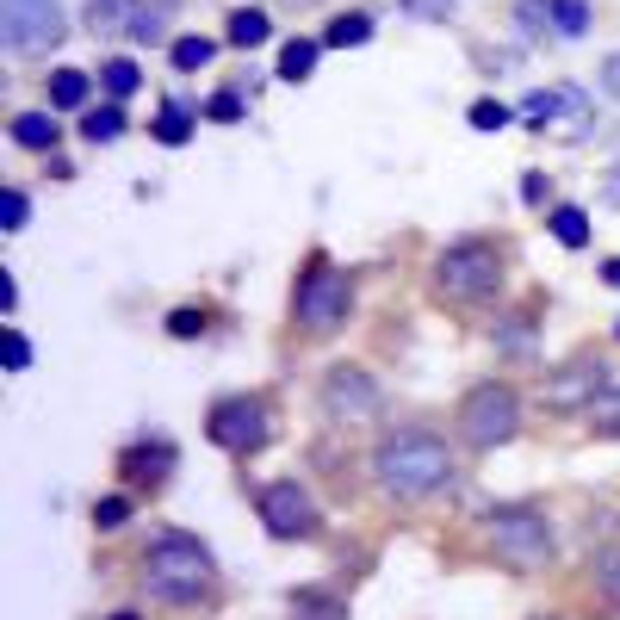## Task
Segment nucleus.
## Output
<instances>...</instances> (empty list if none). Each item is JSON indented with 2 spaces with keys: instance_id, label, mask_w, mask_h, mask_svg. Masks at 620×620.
I'll list each match as a JSON object with an SVG mask.
<instances>
[{
  "instance_id": "nucleus-1",
  "label": "nucleus",
  "mask_w": 620,
  "mask_h": 620,
  "mask_svg": "<svg viewBox=\"0 0 620 620\" xmlns=\"http://www.w3.org/2000/svg\"><path fill=\"white\" fill-rule=\"evenodd\" d=\"M453 447L441 441L434 428L422 422H403V428L379 434V447H372V484L391 496V503H428L453 484Z\"/></svg>"
},
{
  "instance_id": "nucleus-2",
  "label": "nucleus",
  "mask_w": 620,
  "mask_h": 620,
  "mask_svg": "<svg viewBox=\"0 0 620 620\" xmlns=\"http://www.w3.org/2000/svg\"><path fill=\"white\" fill-rule=\"evenodd\" d=\"M143 583H149L155 602H168V608H205L217 596V558L199 534L162 527L143 546Z\"/></svg>"
},
{
  "instance_id": "nucleus-3",
  "label": "nucleus",
  "mask_w": 620,
  "mask_h": 620,
  "mask_svg": "<svg viewBox=\"0 0 620 620\" xmlns=\"http://www.w3.org/2000/svg\"><path fill=\"white\" fill-rule=\"evenodd\" d=\"M428 279L447 304H490L503 292V279H509V248L496 236H459V242H447L434 255Z\"/></svg>"
},
{
  "instance_id": "nucleus-4",
  "label": "nucleus",
  "mask_w": 620,
  "mask_h": 620,
  "mask_svg": "<svg viewBox=\"0 0 620 620\" xmlns=\"http://www.w3.org/2000/svg\"><path fill=\"white\" fill-rule=\"evenodd\" d=\"M348 317H354V279L341 273L329 255H310L292 286V323L304 335H335Z\"/></svg>"
},
{
  "instance_id": "nucleus-5",
  "label": "nucleus",
  "mask_w": 620,
  "mask_h": 620,
  "mask_svg": "<svg viewBox=\"0 0 620 620\" xmlns=\"http://www.w3.org/2000/svg\"><path fill=\"white\" fill-rule=\"evenodd\" d=\"M453 422H459L465 447L490 453V447H503V441L521 434V391H515L509 379H484V385H472L459 397V416Z\"/></svg>"
},
{
  "instance_id": "nucleus-6",
  "label": "nucleus",
  "mask_w": 620,
  "mask_h": 620,
  "mask_svg": "<svg viewBox=\"0 0 620 620\" xmlns=\"http://www.w3.org/2000/svg\"><path fill=\"white\" fill-rule=\"evenodd\" d=\"M484 534H490V552L515 571H540L546 558H552V527H546L540 509H527V503H509V509H490L484 515Z\"/></svg>"
},
{
  "instance_id": "nucleus-7",
  "label": "nucleus",
  "mask_w": 620,
  "mask_h": 620,
  "mask_svg": "<svg viewBox=\"0 0 620 620\" xmlns=\"http://www.w3.org/2000/svg\"><path fill=\"white\" fill-rule=\"evenodd\" d=\"M255 515H261V527L273 540H317V534H323V509H317L310 484H298V478L261 484V490H255Z\"/></svg>"
},
{
  "instance_id": "nucleus-8",
  "label": "nucleus",
  "mask_w": 620,
  "mask_h": 620,
  "mask_svg": "<svg viewBox=\"0 0 620 620\" xmlns=\"http://www.w3.org/2000/svg\"><path fill=\"white\" fill-rule=\"evenodd\" d=\"M205 441L236 453V459L261 453L267 441H273V410H267V397H217L211 416H205Z\"/></svg>"
},
{
  "instance_id": "nucleus-9",
  "label": "nucleus",
  "mask_w": 620,
  "mask_h": 620,
  "mask_svg": "<svg viewBox=\"0 0 620 620\" xmlns=\"http://www.w3.org/2000/svg\"><path fill=\"white\" fill-rule=\"evenodd\" d=\"M317 403H323V416H329V422H372L379 410H385V391H379V379H372L366 366L341 360V366L323 372V385H317Z\"/></svg>"
},
{
  "instance_id": "nucleus-10",
  "label": "nucleus",
  "mask_w": 620,
  "mask_h": 620,
  "mask_svg": "<svg viewBox=\"0 0 620 620\" xmlns=\"http://www.w3.org/2000/svg\"><path fill=\"white\" fill-rule=\"evenodd\" d=\"M608 391V360H596V354H577V360H565V366L546 379V403H552L558 416H571V410H589V403Z\"/></svg>"
},
{
  "instance_id": "nucleus-11",
  "label": "nucleus",
  "mask_w": 620,
  "mask_h": 620,
  "mask_svg": "<svg viewBox=\"0 0 620 620\" xmlns=\"http://www.w3.org/2000/svg\"><path fill=\"white\" fill-rule=\"evenodd\" d=\"M0 38L13 50H50L62 38L56 0H0Z\"/></svg>"
},
{
  "instance_id": "nucleus-12",
  "label": "nucleus",
  "mask_w": 620,
  "mask_h": 620,
  "mask_svg": "<svg viewBox=\"0 0 620 620\" xmlns=\"http://www.w3.org/2000/svg\"><path fill=\"white\" fill-rule=\"evenodd\" d=\"M118 478L131 484V490H162V484L174 478V441H162V434L131 441V447L118 453Z\"/></svg>"
},
{
  "instance_id": "nucleus-13",
  "label": "nucleus",
  "mask_w": 620,
  "mask_h": 620,
  "mask_svg": "<svg viewBox=\"0 0 620 620\" xmlns=\"http://www.w3.org/2000/svg\"><path fill=\"white\" fill-rule=\"evenodd\" d=\"M286 614H292V620H348V602H341L335 589L304 583V589H292V596H286Z\"/></svg>"
},
{
  "instance_id": "nucleus-14",
  "label": "nucleus",
  "mask_w": 620,
  "mask_h": 620,
  "mask_svg": "<svg viewBox=\"0 0 620 620\" xmlns=\"http://www.w3.org/2000/svg\"><path fill=\"white\" fill-rule=\"evenodd\" d=\"M131 13H137V0H87V19H81V25H87L93 38H118V31H131Z\"/></svg>"
},
{
  "instance_id": "nucleus-15",
  "label": "nucleus",
  "mask_w": 620,
  "mask_h": 620,
  "mask_svg": "<svg viewBox=\"0 0 620 620\" xmlns=\"http://www.w3.org/2000/svg\"><path fill=\"white\" fill-rule=\"evenodd\" d=\"M7 137L19 143V149H56V118H50V112H19L13 124H7Z\"/></svg>"
},
{
  "instance_id": "nucleus-16",
  "label": "nucleus",
  "mask_w": 620,
  "mask_h": 620,
  "mask_svg": "<svg viewBox=\"0 0 620 620\" xmlns=\"http://www.w3.org/2000/svg\"><path fill=\"white\" fill-rule=\"evenodd\" d=\"M168 19H174V0H137L131 38H137V44H162V38H168Z\"/></svg>"
},
{
  "instance_id": "nucleus-17",
  "label": "nucleus",
  "mask_w": 620,
  "mask_h": 620,
  "mask_svg": "<svg viewBox=\"0 0 620 620\" xmlns=\"http://www.w3.org/2000/svg\"><path fill=\"white\" fill-rule=\"evenodd\" d=\"M496 348H503L509 360H534V304H527V310H515L509 323L496 329Z\"/></svg>"
},
{
  "instance_id": "nucleus-18",
  "label": "nucleus",
  "mask_w": 620,
  "mask_h": 620,
  "mask_svg": "<svg viewBox=\"0 0 620 620\" xmlns=\"http://www.w3.org/2000/svg\"><path fill=\"white\" fill-rule=\"evenodd\" d=\"M317 38H292V44L279 50V81H310L317 75Z\"/></svg>"
},
{
  "instance_id": "nucleus-19",
  "label": "nucleus",
  "mask_w": 620,
  "mask_h": 620,
  "mask_svg": "<svg viewBox=\"0 0 620 620\" xmlns=\"http://www.w3.org/2000/svg\"><path fill=\"white\" fill-rule=\"evenodd\" d=\"M87 75H81V69H56V75H50V106L56 112H81L87 106Z\"/></svg>"
},
{
  "instance_id": "nucleus-20",
  "label": "nucleus",
  "mask_w": 620,
  "mask_h": 620,
  "mask_svg": "<svg viewBox=\"0 0 620 620\" xmlns=\"http://www.w3.org/2000/svg\"><path fill=\"white\" fill-rule=\"evenodd\" d=\"M267 31H273V19H267L261 7H236V13H230V44H236V50L267 44Z\"/></svg>"
},
{
  "instance_id": "nucleus-21",
  "label": "nucleus",
  "mask_w": 620,
  "mask_h": 620,
  "mask_svg": "<svg viewBox=\"0 0 620 620\" xmlns=\"http://www.w3.org/2000/svg\"><path fill=\"white\" fill-rule=\"evenodd\" d=\"M81 137L87 143H118L124 137V106L112 100V106H93L87 118H81Z\"/></svg>"
},
{
  "instance_id": "nucleus-22",
  "label": "nucleus",
  "mask_w": 620,
  "mask_h": 620,
  "mask_svg": "<svg viewBox=\"0 0 620 620\" xmlns=\"http://www.w3.org/2000/svg\"><path fill=\"white\" fill-rule=\"evenodd\" d=\"M366 38H372L366 13H335V19H329V31H323V44H335V50H354V44H366Z\"/></svg>"
},
{
  "instance_id": "nucleus-23",
  "label": "nucleus",
  "mask_w": 620,
  "mask_h": 620,
  "mask_svg": "<svg viewBox=\"0 0 620 620\" xmlns=\"http://www.w3.org/2000/svg\"><path fill=\"white\" fill-rule=\"evenodd\" d=\"M589 577H596V596H602V602L620 614V546L596 552V571H589Z\"/></svg>"
},
{
  "instance_id": "nucleus-24",
  "label": "nucleus",
  "mask_w": 620,
  "mask_h": 620,
  "mask_svg": "<svg viewBox=\"0 0 620 620\" xmlns=\"http://www.w3.org/2000/svg\"><path fill=\"white\" fill-rule=\"evenodd\" d=\"M211 56H217V38H205V31H193V38H174V69H180V75L205 69Z\"/></svg>"
},
{
  "instance_id": "nucleus-25",
  "label": "nucleus",
  "mask_w": 620,
  "mask_h": 620,
  "mask_svg": "<svg viewBox=\"0 0 620 620\" xmlns=\"http://www.w3.org/2000/svg\"><path fill=\"white\" fill-rule=\"evenodd\" d=\"M100 81H106L112 100H131V93L143 87V69L137 62H124V56H112V62H100Z\"/></svg>"
},
{
  "instance_id": "nucleus-26",
  "label": "nucleus",
  "mask_w": 620,
  "mask_h": 620,
  "mask_svg": "<svg viewBox=\"0 0 620 620\" xmlns=\"http://www.w3.org/2000/svg\"><path fill=\"white\" fill-rule=\"evenodd\" d=\"M546 224H552V236L565 248H583L589 242V217L577 211V205H558V211H546Z\"/></svg>"
},
{
  "instance_id": "nucleus-27",
  "label": "nucleus",
  "mask_w": 620,
  "mask_h": 620,
  "mask_svg": "<svg viewBox=\"0 0 620 620\" xmlns=\"http://www.w3.org/2000/svg\"><path fill=\"white\" fill-rule=\"evenodd\" d=\"M589 416V434H602V441H620V391H602V397L583 410Z\"/></svg>"
},
{
  "instance_id": "nucleus-28",
  "label": "nucleus",
  "mask_w": 620,
  "mask_h": 620,
  "mask_svg": "<svg viewBox=\"0 0 620 620\" xmlns=\"http://www.w3.org/2000/svg\"><path fill=\"white\" fill-rule=\"evenodd\" d=\"M205 329H211V310L205 304H174L168 310V335L174 341H193V335H205Z\"/></svg>"
},
{
  "instance_id": "nucleus-29",
  "label": "nucleus",
  "mask_w": 620,
  "mask_h": 620,
  "mask_svg": "<svg viewBox=\"0 0 620 620\" xmlns=\"http://www.w3.org/2000/svg\"><path fill=\"white\" fill-rule=\"evenodd\" d=\"M186 137H193V112H186V106H162V118H155V143L180 149Z\"/></svg>"
},
{
  "instance_id": "nucleus-30",
  "label": "nucleus",
  "mask_w": 620,
  "mask_h": 620,
  "mask_svg": "<svg viewBox=\"0 0 620 620\" xmlns=\"http://www.w3.org/2000/svg\"><path fill=\"white\" fill-rule=\"evenodd\" d=\"M552 31L558 38H583L589 31V0H552Z\"/></svg>"
},
{
  "instance_id": "nucleus-31",
  "label": "nucleus",
  "mask_w": 620,
  "mask_h": 620,
  "mask_svg": "<svg viewBox=\"0 0 620 620\" xmlns=\"http://www.w3.org/2000/svg\"><path fill=\"white\" fill-rule=\"evenodd\" d=\"M242 93H236V87H217L211 93V100H205V118H211V124H236V118H242Z\"/></svg>"
},
{
  "instance_id": "nucleus-32",
  "label": "nucleus",
  "mask_w": 620,
  "mask_h": 620,
  "mask_svg": "<svg viewBox=\"0 0 620 620\" xmlns=\"http://www.w3.org/2000/svg\"><path fill=\"white\" fill-rule=\"evenodd\" d=\"M515 25H521L527 38H540V31L552 25V0H515Z\"/></svg>"
},
{
  "instance_id": "nucleus-33",
  "label": "nucleus",
  "mask_w": 620,
  "mask_h": 620,
  "mask_svg": "<svg viewBox=\"0 0 620 620\" xmlns=\"http://www.w3.org/2000/svg\"><path fill=\"white\" fill-rule=\"evenodd\" d=\"M131 521V496H100V503H93V527H100V534H112V527H124Z\"/></svg>"
},
{
  "instance_id": "nucleus-34",
  "label": "nucleus",
  "mask_w": 620,
  "mask_h": 620,
  "mask_svg": "<svg viewBox=\"0 0 620 620\" xmlns=\"http://www.w3.org/2000/svg\"><path fill=\"white\" fill-rule=\"evenodd\" d=\"M397 7H403L410 19H422V25H447V19L459 13L453 0H397Z\"/></svg>"
},
{
  "instance_id": "nucleus-35",
  "label": "nucleus",
  "mask_w": 620,
  "mask_h": 620,
  "mask_svg": "<svg viewBox=\"0 0 620 620\" xmlns=\"http://www.w3.org/2000/svg\"><path fill=\"white\" fill-rule=\"evenodd\" d=\"M465 118H472V131H503V124H509L515 112L503 106V100H478V106L465 112Z\"/></svg>"
},
{
  "instance_id": "nucleus-36",
  "label": "nucleus",
  "mask_w": 620,
  "mask_h": 620,
  "mask_svg": "<svg viewBox=\"0 0 620 620\" xmlns=\"http://www.w3.org/2000/svg\"><path fill=\"white\" fill-rule=\"evenodd\" d=\"M558 106H565V93H527V124H540V131H546V124H552L558 118Z\"/></svg>"
},
{
  "instance_id": "nucleus-37",
  "label": "nucleus",
  "mask_w": 620,
  "mask_h": 620,
  "mask_svg": "<svg viewBox=\"0 0 620 620\" xmlns=\"http://www.w3.org/2000/svg\"><path fill=\"white\" fill-rule=\"evenodd\" d=\"M0 230H25V193H19V186L0 193Z\"/></svg>"
},
{
  "instance_id": "nucleus-38",
  "label": "nucleus",
  "mask_w": 620,
  "mask_h": 620,
  "mask_svg": "<svg viewBox=\"0 0 620 620\" xmlns=\"http://www.w3.org/2000/svg\"><path fill=\"white\" fill-rule=\"evenodd\" d=\"M31 366V341L19 329H7V372H25Z\"/></svg>"
},
{
  "instance_id": "nucleus-39",
  "label": "nucleus",
  "mask_w": 620,
  "mask_h": 620,
  "mask_svg": "<svg viewBox=\"0 0 620 620\" xmlns=\"http://www.w3.org/2000/svg\"><path fill=\"white\" fill-rule=\"evenodd\" d=\"M602 87H608V93H614V100H620V50H614V56L602 62Z\"/></svg>"
},
{
  "instance_id": "nucleus-40",
  "label": "nucleus",
  "mask_w": 620,
  "mask_h": 620,
  "mask_svg": "<svg viewBox=\"0 0 620 620\" xmlns=\"http://www.w3.org/2000/svg\"><path fill=\"white\" fill-rule=\"evenodd\" d=\"M521 193H527V205H546V174H527Z\"/></svg>"
},
{
  "instance_id": "nucleus-41",
  "label": "nucleus",
  "mask_w": 620,
  "mask_h": 620,
  "mask_svg": "<svg viewBox=\"0 0 620 620\" xmlns=\"http://www.w3.org/2000/svg\"><path fill=\"white\" fill-rule=\"evenodd\" d=\"M602 279H608V286H620V255H614V261H602Z\"/></svg>"
},
{
  "instance_id": "nucleus-42",
  "label": "nucleus",
  "mask_w": 620,
  "mask_h": 620,
  "mask_svg": "<svg viewBox=\"0 0 620 620\" xmlns=\"http://www.w3.org/2000/svg\"><path fill=\"white\" fill-rule=\"evenodd\" d=\"M106 620H143V614H137V608H124V614H106Z\"/></svg>"
},
{
  "instance_id": "nucleus-43",
  "label": "nucleus",
  "mask_w": 620,
  "mask_h": 620,
  "mask_svg": "<svg viewBox=\"0 0 620 620\" xmlns=\"http://www.w3.org/2000/svg\"><path fill=\"white\" fill-rule=\"evenodd\" d=\"M534 620H558V614H534Z\"/></svg>"
},
{
  "instance_id": "nucleus-44",
  "label": "nucleus",
  "mask_w": 620,
  "mask_h": 620,
  "mask_svg": "<svg viewBox=\"0 0 620 620\" xmlns=\"http://www.w3.org/2000/svg\"><path fill=\"white\" fill-rule=\"evenodd\" d=\"M614 335H620V323H614Z\"/></svg>"
}]
</instances>
